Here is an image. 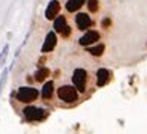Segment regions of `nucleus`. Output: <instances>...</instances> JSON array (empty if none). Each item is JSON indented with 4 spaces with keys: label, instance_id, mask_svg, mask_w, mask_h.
I'll list each match as a JSON object with an SVG mask.
<instances>
[{
    "label": "nucleus",
    "instance_id": "nucleus-3",
    "mask_svg": "<svg viewBox=\"0 0 147 134\" xmlns=\"http://www.w3.org/2000/svg\"><path fill=\"white\" fill-rule=\"evenodd\" d=\"M72 86L75 88L80 93H84L86 92V88H87V78H89V74L84 68H77L74 69L72 72Z\"/></svg>",
    "mask_w": 147,
    "mask_h": 134
},
{
    "label": "nucleus",
    "instance_id": "nucleus-2",
    "mask_svg": "<svg viewBox=\"0 0 147 134\" xmlns=\"http://www.w3.org/2000/svg\"><path fill=\"white\" fill-rule=\"evenodd\" d=\"M41 97V90L33 88V86H21L18 88V90L15 92V98L17 101L23 103V104H32Z\"/></svg>",
    "mask_w": 147,
    "mask_h": 134
},
{
    "label": "nucleus",
    "instance_id": "nucleus-5",
    "mask_svg": "<svg viewBox=\"0 0 147 134\" xmlns=\"http://www.w3.org/2000/svg\"><path fill=\"white\" fill-rule=\"evenodd\" d=\"M101 39V33H99L98 30H95V29H90V30H87V32H84L83 35H81V38L78 39V44L81 45V47H92V45H96V44H99L98 41Z\"/></svg>",
    "mask_w": 147,
    "mask_h": 134
},
{
    "label": "nucleus",
    "instance_id": "nucleus-6",
    "mask_svg": "<svg viewBox=\"0 0 147 134\" xmlns=\"http://www.w3.org/2000/svg\"><path fill=\"white\" fill-rule=\"evenodd\" d=\"M53 29L56 33H60L62 38H68L71 35V27L68 26V20L65 15H59L54 21H53Z\"/></svg>",
    "mask_w": 147,
    "mask_h": 134
},
{
    "label": "nucleus",
    "instance_id": "nucleus-4",
    "mask_svg": "<svg viewBox=\"0 0 147 134\" xmlns=\"http://www.w3.org/2000/svg\"><path fill=\"white\" fill-rule=\"evenodd\" d=\"M57 98L63 103L74 104L75 101H78V90L71 84H62L57 89Z\"/></svg>",
    "mask_w": 147,
    "mask_h": 134
},
{
    "label": "nucleus",
    "instance_id": "nucleus-16",
    "mask_svg": "<svg viewBox=\"0 0 147 134\" xmlns=\"http://www.w3.org/2000/svg\"><path fill=\"white\" fill-rule=\"evenodd\" d=\"M8 72H9V69L8 68H5L3 69V74H2V78H0V90H2V88L5 86V82H6V77H8Z\"/></svg>",
    "mask_w": 147,
    "mask_h": 134
},
{
    "label": "nucleus",
    "instance_id": "nucleus-1",
    "mask_svg": "<svg viewBox=\"0 0 147 134\" xmlns=\"http://www.w3.org/2000/svg\"><path fill=\"white\" fill-rule=\"evenodd\" d=\"M50 116V110L38 105H26L23 109V118L27 122H42Z\"/></svg>",
    "mask_w": 147,
    "mask_h": 134
},
{
    "label": "nucleus",
    "instance_id": "nucleus-19",
    "mask_svg": "<svg viewBox=\"0 0 147 134\" xmlns=\"http://www.w3.org/2000/svg\"><path fill=\"white\" fill-rule=\"evenodd\" d=\"M2 60H3V59H2V53H0V65H2Z\"/></svg>",
    "mask_w": 147,
    "mask_h": 134
},
{
    "label": "nucleus",
    "instance_id": "nucleus-9",
    "mask_svg": "<svg viewBox=\"0 0 147 134\" xmlns=\"http://www.w3.org/2000/svg\"><path fill=\"white\" fill-rule=\"evenodd\" d=\"M60 9H62V5H60V2L59 0H50L48 2V5H47V8H45V18L47 20H54L59 17V12H60Z\"/></svg>",
    "mask_w": 147,
    "mask_h": 134
},
{
    "label": "nucleus",
    "instance_id": "nucleus-10",
    "mask_svg": "<svg viewBox=\"0 0 147 134\" xmlns=\"http://www.w3.org/2000/svg\"><path fill=\"white\" fill-rule=\"evenodd\" d=\"M113 77V72L107 68H99L96 71V86L98 88H104L110 83V80Z\"/></svg>",
    "mask_w": 147,
    "mask_h": 134
},
{
    "label": "nucleus",
    "instance_id": "nucleus-11",
    "mask_svg": "<svg viewBox=\"0 0 147 134\" xmlns=\"http://www.w3.org/2000/svg\"><path fill=\"white\" fill-rule=\"evenodd\" d=\"M53 93H54V82L53 80H48V82L44 83V88L41 90V98L48 101V99L53 98Z\"/></svg>",
    "mask_w": 147,
    "mask_h": 134
},
{
    "label": "nucleus",
    "instance_id": "nucleus-17",
    "mask_svg": "<svg viewBox=\"0 0 147 134\" xmlns=\"http://www.w3.org/2000/svg\"><path fill=\"white\" fill-rule=\"evenodd\" d=\"M8 51H9V44H6L5 47H3V50H2V65L5 63V60H6V57H8Z\"/></svg>",
    "mask_w": 147,
    "mask_h": 134
},
{
    "label": "nucleus",
    "instance_id": "nucleus-13",
    "mask_svg": "<svg viewBox=\"0 0 147 134\" xmlns=\"http://www.w3.org/2000/svg\"><path fill=\"white\" fill-rule=\"evenodd\" d=\"M50 74H51L50 68H47V66H39V68L36 69V72H35V80L39 82V83H42L50 77Z\"/></svg>",
    "mask_w": 147,
    "mask_h": 134
},
{
    "label": "nucleus",
    "instance_id": "nucleus-18",
    "mask_svg": "<svg viewBox=\"0 0 147 134\" xmlns=\"http://www.w3.org/2000/svg\"><path fill=\"white\" fill-rule=\"evenodd\" d=\"M101 24H102V27H104V29H107V27H110V26H111V20H110L108 17H105V18L102 20V23H101Z\"/></svg>",
    "mask_w": 147,
    "mask_h": 134
},
{
    "label": "nucleus",
    "instance_id": "nucleus-8",
    "mask_svg": "<svg viewBox=\"0 0 147 134\" xmlns=\"http://www.w3.org/2000/svg\"><path fill=\"white\" fill-rule=\"evenodd\" d=\"M56 45H57V33L54 30H50L48 33L45 35V41L41 47V53H50L56 48Z\"/></svg>",
    "mask_w": 147,
    "mask_h": 134
},
{
    "label": "nucleus",
    "instance_id": "nucleus-15",
    "mask_svg": "<svg viewBox=\"0 0 147 134\" xmlns=\"http://www.w3.org/2000/svg\"><path fill=\"white\" fill-rule=\"evenodd\" d=\"M87 9L90 14H95L99 11V0H87Z\"/></svg>",
    "mask_w": 147,
    "mask_h": 134
},
{
    "label": "nucleus",
    "instance_id": "nucleus-14",
    "mask_svg": "<svg viewBox=\"0 0 147 134\" xmlns=\"http://www.w3.org/2000/svg\"><path fill=\"white\" fill-rule=\"evenodd\" d=\"M86 51L90 53L92 56H102V53L105 51V44L99 42V44H96V45L87 47V48H86Z\"/></svg>",
    "mask_w": 147,
    "mask_h": 134
},
{
    "label": "nucleus",
    "instance_id": "nucleus-7",
    "mask_svg": "<svg viewBox=\"0 0 147 134\" xmlns=\"http://www.w3.org/2000/svg\"><path fill=\"white\" fill-rule=\"evenodd\" d=\"M95 24V21L92 20V17L89 14H86V12H78L75 15V26L78 30L81 32H87V29L90 30V27Z\"/></svg>",
    "mask_w": 147,
    "mask_h": 134
},
{
    "label": "nucleus",
    "instance_id": "nucleus-12",
    "mask_svg": "<svg viewBox=\"0 0 147 134\" xmlns=\"http://www.w3.org/2000/svg\"><path fill=\"white\" fill-rule=\"evenodd\" d=\"M84 3H86V0H68L65 5V9L72 14V12H77L78 9H81Z\"/></svg>",
    "mask_w": 147,
    "mask_h": 134
}]
</instances>
